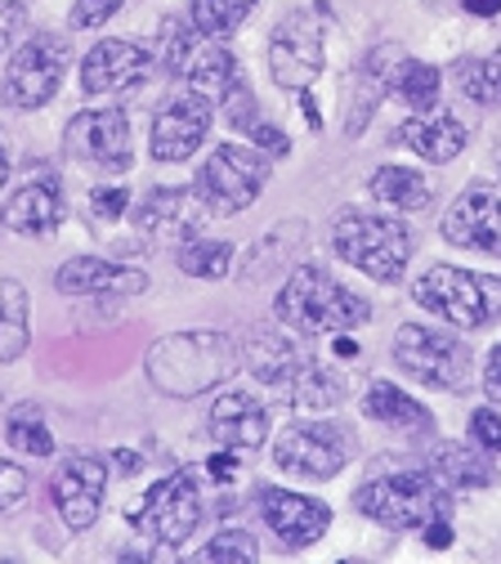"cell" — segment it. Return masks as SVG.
Instances as JSON below:
<instances>
[{"label":"cell","mask_w":501,"mask_h":564,"mask_svg":"<svg viewBox=\"0 0 501 564\" xmlns=\"http://www.w3.org/2000/svg\"><path fill=\"white\" fill-rule=\"evenodd\" d=\"M242 355L225 332H171L149 349V381L171 399H202L238 372Z\"/></svg>","instance_id":"6da1fadb"},{"label":"cell","mask_w":501,"mask_h":564,"mask_svg":"<svg viewBox=\"0 0 501 564\" xmlns=\"http://www.w3.org/2000/svg\"><path fill=\"white\" fill-rule=\"evenodd\" d=\"M273 314L282 327H296L305 336H318V332H340V327H363L372 318V305L340 288V282L314 264H301L292 278H286V288L277 292L273 301Z\"/></svg>","instance_id":"7a4b0ae2"},{"label":"cell","mask_w":501,"mask_h":564,"mask_svg":"<svg viewBox=\"0 0 501 564\" xmlns=\"http://www.w3.org/2000/svg\"><path fill=\"white\" fill-rule=\"evenodd\" d=\"M353 507L368 520L403 533V529H421L435 516H448V492L439 484V475L425 470H381L372 479H363L353 488Z\"/></svg>","instance_id":"3957f363"},{"label":"cell","mask_w":501,"mask_h":564,"mask_svg":"<svg viewBox=\"0 0 501 564\" xmlns=\"http://www.w3.org/2000/svg\"><path fill=\"white\" fill-rule=\"evenodd\" d=\"M412 301L453 327H488L501 318V278L435 264L416 278Z\"/></svg>","instance_id":"277c9868"},{"label":"cell","mask_w":501,"mask_h":564,"mask_svg":"<svg viewBox=\"0 0 501 564\" xmlns=\"http://www.w3.org/2000/svg\"><path fill=\"white\" fill-rule=\"evenodd\" d=\"M331 247L345 264H353L358 273H368L377 282H399L412 260V238L403 220L372 216V210H345L331 225Z\"/></svg>","instance_id":"5b68a950"},{"label":"cell","mask_w":501,"mask_h":564,"mask_svg":"<svg viewBox=\"0 0 501 564\" xmlns=\"http://www.w3.org/2000/svg\"><path fill=\"white\" fill-rule=\"evenodd\" d=\"M327 28L331 10L327 6H305L286 14L273 36H269V73L282 90H309L323 77L327 63Z\"/></svg>","instance_id":"8992f818"},{"label":"cell","mask_w":501,"mask_h":564,"mask_svg":"<svg viewBox=\"0 0 501 564\" xmlns=\"http://www.w3.org/2000/svg\"><path fill=\"white\" fill-rule=\"evenodd\" d=\"M162 67L171 77H184L193 90L220 99L233 82H242V67L225 41H215L193 28V19H166L162 28Z\"/></svg>","instance_id":"52a82bcc"},{"label":"cell","mask_w":501,"mask_h":564,"mask_svg":"<svg viewBox=\"0 0 501 564\" xmlns=\"http://www.w3.org/2000/svg\"><path fill=\"white\" fill-rule=\"evenodd\" d=\"M394 364L399 372H407L412 381L429 386V390H466L470 386V349L461 336L439 332V327H421V323H403L394 336Z\"/></svg>","instance_id":"ba28073f"},{"label":"cell","mask_w":501,"mask_h":564,"mask_svg":"<svg viewBox=\"0 0 501 564\" xmlns=\"http://www.w3.org/2000/svg\"><path fill=\"white\" fill-rule=\"evenodd\" d=\"M264 180H269V162L255 149L215 144V153L202 162L193 188L206 197L215 216H238V210H247L264 193Z\"/></svg>","instance_id":"9c48e42d"},{"label":"cell","mask_w":501,"mask_h":564,"mask_svg":"<svg viewBox=\"0 0 501 564\" xmlns=\"http://www.w3.org/2000/svg\"><path fill=\"white\" fill-rule=\"evenodd\" d=\"M126 516H130L134 524L149 529L157 542L179 546V542H188V538L197 533V524H202V492H197V484H193L188 470H175V475L157 479L149 492H143V502H134Z\"/></svg>","instance_id":"30bf717a"},{"label":"cell","mask_w":501,"mask_h":564,"mask_svg":"<svg viewBox=\"0 0 501 564\" xmlns=\"http://www.w3.org/2000/svg\"><path fill=\"white\" fill-rule=\"evenodd\" d=\"M63 63H67V50H63L58 36H50V32L32 36L23 50H14L10 67H6V86H0V95H6L10 108H23V112L45 108V104L58 95Z\"/></svg>","instance_id":"8fae6325"},{"label":"cell","mask_w":501,"mask_h":564,"mask_svg":"<svg viewBox=\"0 0 501 564\" xmlns=\"http://www.w3.org/2000/svg\"><path fill=\"white\" fill-rule=\"evenodd\" d=\"M63 144H67V158H77L86 166H99V171H112L121 175L134 153H130V121L121 108H86L72 117L67 134H63Z\"/></svg>","instance_id":"7c38bea8"},{"label":"cell","mask_w":501,"mask_h":564,"mask_svg":"<svg viewBox=\"0 0 501 564\" xmlns=\"http://www.w3.org/2000/svg\"><path fill=\"white\" fill-rule=\"evenodd\" d=\"M215 216L206 206V197L197 188H153L149 197L139 202L134 210V225L149 242H162V247H184L188 238L202 234V225Z\"/></svg>","instance_id":"4fadbf2b"},{"label":"cell","mask_w":501,"mask_h":564,"mask_svg":"<svg viewBox=\"0 0 501 564\" xmlns=\"http://www.w3.org/2000/svg\"><path fill=\"white\" fill-rule=\"evenodd\" d=\"M273 457L282 470H292L301 479H331V475H340L349 444L336 426H327V421H296V426H286L277 435Z\"/></svg>","instance_id":"5bb4252c"},{"label":"cell","mask_w":501,"mask_h":564,"mask_svg":"<svg viewBox=\"0 0 501 564\" xmlns=\"http://www.w3.org/2000/svg\"><path fill=\"white\" fill-rule=\"evenodd\" d=\"M104 488H108V466L90 453H72L58 462L54 479H50V498L63 516V524L72 533H81L99 520V507H104Z\"/></svg>","instance_id":"9a60e30c"},{"label":"cell","mask_w":501,"mask_h":564,"mask_svg":"<svg viewBox=\"0 0 501 564\" xmlns=\"http://www.w3.org/2000/svg\"><path fill=\"white\" fill-rule=\"evenodd\" d=\"M210 99L202 90H184L175 99L162 104L157 121H153V158L157 162H188L197 149H202V139L210 130Z\"/></svg>","instance_id":"2e32d148"},{"label":"cell","mask_w":501,"mask_h":564,"mask_svg":"<svg viewBox=\"0 0 501 564\" xmlns=\"http://www.w3.org/2000/svg\"><path fill=\"white\" fill-rule=\"evenodd\" d=\"M149 67H153V58L143 45H134L126 36H108L86 54L81 86H86V95H126L149 77Z\"/></svg>","instance_id":"e0dca14e"},{"label":"cell","mask_w":501,"mask_h":564,"mask_svg":"<svg viewBox=\"0 0 501 564\" xmlns=\"http://www.w3.org/2000/svg\"><path fill=\"white\" fill-rule=\"evenodd\" d=\"M255 502H260V516L264 524L286 542V546H314L327 524H331V511L305 492H286V488H255Z\"/></svg>","instance_id":"ac0fdd59"},{"label":"cell","mask_w":501,"mask_h":564,"mask_svg":"<svg viewBox=\"0 0 501 564\" xmlns=\"http://www.w3.org/2000/svg\"><path fill=\"white\" fill-rule=\"evenodd\" d=\"M206 431L220 448L255 453L269 440V408L260 399H251L247 390H229V394L215 399V408L206 416Z\"/></svg>","instance_id":"d6986e66"},{"label":"cell","mask_w":501,"mask_h":564,"mask_svg":"<svg viewBox=\"0 0 501 564\" xmlns=\"http://www.w3.org/2000/svg\"><path fill=\"white\" fill-rule=\"evenodd\" d=\"M444 238L453 247H466V251L501 256V197H492L488 188L461 193L444 216Z\"/></svg>","instance_id":"ffe728a7"},{"label":"cell","mask_w":501,"mask_h":564,"mask_svg":"<svg viewBox=\"0 0 501 564\" xmlns=\"http://www.w3.org/2000/svg\"><path fill=\"white\" fill-rule=\"evenodd\" d=\"M54 282L63 296H139V292H149V273L130 269V264H112L104 256L67 260Z\"/></svg>","instance_id":"44dd1931"},{"label":"cell","mask_w":501,"mask_h":564,"mask_svg":"<svg viewBox=\"0 0 501 564\" xmlns=\"http://www.w3.org/2000/svg\"><path fill=\"white\" fill-rule=\"evenodd\" d=\"M0 220H6V229L23 234V238H45V234H54L58 220H63V188H58V180H54L50 171L23 180V184L10 193L6 210H0Z\"/></svg>","instance_id":"7402d4cb"},{"label":"cell","mask_w":501,"mask_h":564,"mask_svg":"<svg viewBox=\"0 0 501 564\" xmlns=\"http://www.w3.org/2000/svg\"><path fill=\"white\" fill-rule=\"evenodd\" d=\"M394 139L403 149H412L416 158L444 166L466 149V126L453 112H416L394 130Z\"/></svg>","instance_id":"603a6c76"},{"label":"cell","mask_w":501,"mask_h":564,"mask_svg":"<svg viewBox=\"0 0 501 564\" xmlns=\"http://www.w3.org/2000/svg\"><path fill=\"white\" fill-rule=\"evenodd\" d=\"M242 364H247L260 381H269V386H292L296 372H301L309 359L301 355L292 340H286V332L260 327V332H251L247 345H242Z\"/></svg>","instance_id":"cb8c5ba5"},{"label":"cell","mask_w":501,"mask_h":564,"mask_svg":"<svg viewBox=\"0 0 501 564\" xmlns=\"http://www.w3.org/2000/svg\"><path fill=\"white\" fill-rule=\"evenodd\" d=\"M363 412L372 421H381V426L390 431H412V435H435V416H429V408H421L412 394H403L399 386L390 381H377L363 399Z\"/></svg>","instance_id":"d4e9b609"},{"label":"cell","mask_w":501,"mask_h":564,"mask_svg":"<svg viewBox=\"0 0 501 564\" xmlns=\"http://www.w3.org/2000/svg\"><path fill=\"white\" fill-rule=\"evenodd\" d=\"M429 466H435V475L448 488H488V484H497L492 457H483L479 448L453 444V440H439L435 448H429Z\"/></svg>","instance_id":"484cf974"},{"label":"cell","mask_w":501,"mask_h":564,"mask_svg":"<svg viewBox=\"0 0 501 564\" xmlns=\"http://www.w3.org/2000/svg\"><path fill=\"white\" fill-rule=\"evenodd\" d=\"M28 288L19 278H0V364H19L32 345V327H28Z\"/></svg>","instance_id":"4316f807"},{"label":"cell","mask_w":501,"mask_h":564,"mask_svg":"<svg viewBox=\"0 0 501 564\" xmlns=\"http://www.w3.org/2000/svg\"><path fill=\"white\" fill-rule=\"evenodd\" d=\"M399 58H403V50H399L394 41L377 45V50L363 58V73H358V86H363V99L353 104V117H349V134H358V130H363V126L372 121V108L381 104V95H390Z\"/></svg>","instance_id":"83f0119b"},{"label":"cell","mask_w":501,"mask_h":564,"mask_svg":"<svg viewBox=\"0 0 501 564\" xmlns=\"http://www.w3.org/2000/svg\"><path fill=\"white\" fill-rule=\"evenodd\" d=\"M372 197L394 206V210H421V206H429V197H435V184L412 166H381L372 175Z\"/></svg>","instance_id":"f1b7e54d"},{"label":"cell","mask_w":501,"mask_h":564,"mask_svg":"<svg viewBox=\"0 0 501 564\" xmlns=\"http://www.w3.org/2000/svg\"><path fill=\"white\" fill-rule=\"evenodd\" d=\"M439 73L429 63H416V58H399L394 67V95L412 108V112H439Z\"/></svg>","instance_id":"f546056e"},{"label":"cell","mask_w":501,"mask_h":564,"mask_svg":"<svg viewBox=\"0 0 501 564\" xmlns=\"http://www.w3.org/2000/svg\"><path fill=\"white\" fill-rule=\"evenodd\" d=\"M286 390H292V408H296V412H331V408L345 399L340 377L327 372V368H318V364H305Z\"/></svg>","instance_id":"4dcf8cb0"},{"label":"cell","mask_w":501,"mask_h":564,"mask_svg":"<svg viewBox=\"0 0 501 564\" xmlns=\"http://www.w3.org/2000/svg\"><path fill=\"white\" fill-rule=\"evenodd\" d=\"M255 6H260V0H193L188 19H193L197 32L225 41V36H233V32L255 14Z\"/></svg>","instance_id":"1f68e13d"},{"label":"cell","mask_w":501,"mask_h":564,"mask_svg":"<svg viewBox=\"0 0 501 564\" xmlns=\"http://www.w3.org/2000/svg\"><path fill=\"white\" fill-rule=\"evenodd\" d=\"M179 269L188 278H202V282H215V278H225L233 269V247L229 242H215V238H188L179 247Z\"/></svg>","instance_id":"d6a6232c"},{"label":"cell","mask_w":501,"mask_h":564,"mask_svg":"<svg viewBox=\"0 0 501 564\" xmlns=\"http://www.w3.org/2000/svg\"><path fill=\"white\" fill-rule=\"evenodd\" d=\"M457 86L466 99H475L483 108H501V50L488 58H466L457 67Z\"/></svg>","instance_id":"836d02e7"},{"label":"cell","mask_w":501,"mask_h":564,"mask_svg":"<svg viewBox=\"0 0 501 564\" xmlns=\"http://www.w3.org/2000/svg\"><path fill=\"white\" fill-rule=\"evenodd\" d=\"M6 444L19 448V453H28V457H50V453H54V435H50V426L41 421L36 408L10 412V421H6Z\"/></svg>","instance_id":"e575fe53"},{"label":"cell","mask_w":501,"mask_h":564,"mask_svg":"<svg viewBox=\"0 0 501 564\" xmlns=\"http://www.w3.org/2000/svg\"><path fill=\"white\" fill-rule=\"evenodd\" d=\"M260 555V546H255V538L251 533H242V529H225V533H215L210 538V546H202L197 551V560H233V564H251Z\"/></svg>","instance_id":"d590c367"},{"label":"cell","mask_w":501,"mask_h":564,"mask_svg":"<svg viewBox=\"0 0 501 564\" xmlns=\"http://www.w3.org/2000/svg\"><path fill=\"white\" fill-rule=\"evenodd\" d=\"M220 112H225V121H229L233 130H255V126H260V104H255V95H251L247 82H233V86L220 95Z\"/></svg>","instance_id":"8d00e7d4"},{"label":"cell","mask_w":501,"mask_h":564,"mask_svg":"<svg viewBox=\"0 0 501 564\" xmlns=\"http://www.w3.org/2000/svg\"><path fill=\"white\" fill-rule=\"evenodd\" d=\"M32 492V479L19 462H0V511H19Z\"/></svg>","instance_id":"74e56055"},{"label":"cell","mask_w":501,"mask_h":564,"mask_svg":"<svg viewBox=\"0 0 501 564\" xmlns=\"http://www.w3.org/2000/svg\"><path fill=\"white\" fill-rule=\"evenodd\" d=\"M126 206H130V188H121V184H99L90 193V210L99 220H121Z\"/></svg>","instance_id":"f35d334b"},{"label":"cell","mask_w":501,"mask_h":564,"mask_svg":"<svg viewBox=\"0 0 501 564\" xmlns=\"http://www.w3.org/2000/svg\"><path fill=\"white\" fill-rule=\"evenodd\" d=\"M126 0H77L72 6V28H104Z\"/></svg>","instance_id":"ab89813d"},{"label":"cell","mask_w":501,"mask_h":564,"mask_svg":"<svg viewBox=\"0 0 501 564\" xmlns=\"http://www.w3.org/2000/svg\"><path fill=\"white\" fill-rule=\"evenodd\" d=\"M470 435H475L479 448L501 453V412H492V408H475V416H470Z\"/></svg>","instance_id":"60d3db41"},{"label":"cell","mask_w":501,"mask_h":564,"mask_svg":"<svg viewBox=\"0 0 501 564\" xmlns=\"http://www.w3.org/2000/svg\"><path fill=\"white\" fill-rule=\"evenodd\" d=\"M251 144H255V149H264L269 158H286V153H292V144H286V134H282L277 126H264V121L251 130Z\"/></svg>","instance_id":"b9f144b4"},{"label":"cell","mask_w":501,"mask_h":564,"mask_svg":"<svg viewBox=\"0 0 501 564\" xmlns=\"http://www.w3.org/2000/svg\"><path fill=\"white\" fill-rule=\"evenodd\" d=\"M421 538H425L429 551H448V546H453V524H448V516H435L429 524H421Z\"/></svg>","instance_id":"7bdbcfd3"},{"label":"cell","mask_w":501,"mask_h":564,"mask_svg":"<svg viewBox=\"0 0 501 564\" xmlns=\"http://www.w3.org/2000/svg\"><path fill=\"white\" fill-rule=\"evenodd\" d=\"M206 470H210V479H220V484H229V479L238 475V457H233V448H225V453H215V457L206 462Z\"/></svg>","instance_id":"ee69618b"},{"label":"cell","mask_w":501,"mask_h":564,"mask_svg":"<svg viewBox=\"0 0 501 564\" xmlns=\"http://www.w3.org/2000/svg\"><path fill=\"white\" fill-rule=\"evenodd\" d=\"M483 390H488V399H501V345L488 355V364H483Z\"/></svg>","instance_id":"f6af8a7d"},{"label":"cell","mask_w":501,"mask_h":564,"mask_svg":"<svg viewBox=\"0 0 501 564\" xmlns=\"http://www.w3.org/2000/svg\"><path fill=\"white\" fill-rule=\"evenodd\" d=\"M32 0H0V23H23Z\"/></svg>","instance_id":"bcb514c9"},{"label":"cell","mask_w":501,"mask_h":564,"mask_svg":"<svg viewBox=\"0 0 501 564\" xmlns=\"http://www.w3.org/2000/svg\"><path fill=\"white\" fill-rule=\"evenodd\" d=\"M461 10L475 19H492V14H501V0H461Z\"/></svg>","instance_id":"7dc6e473"},{"label":"cell","mask_w":501,"mask_h":564,"mask_svg":"<svg viewBox=\"0 0 501 564\" xmlns=\"http://www.w3.org/2000/svg\"><path fill=\"white\" fill-rule=\"evenodd\" d=\"M112 466H121V475H134V470H139L143 462H139L134 453H126V448H117V453H112Z\"/></svg>","instance_id":"c3c4849f"},{"label":"cell","mask_w":501,"mask_h":564,"mask_svg":"<svg viewBox=\"0 0 501 564\" xmlns=\"http://www.w3.org/2000/svg\"><path fill=\"white\" fill-rule=\"evenodd\" d=\"M336 355H340V359H353V355H358V345H353L349 336H340V340H336Z\"/></svg>","instance_id":"681fc988"},{"label":"cell","mask_w":501,"mask_h":564,"mask_svg":"<svg viewBox=\"0 0 501 564\" xmlns=\"http://www.w3.org/2000/svg\"><path fill=\"white\" fill-rule=\"evenodd\" d=\"M10 184V158H6V149H0V188Z\"/></svg>","instance_id":"f907efd6"},{"label":"cell","mask_w":501,"mask_h":564,"mask_svg":"<svg viewBox=\"0 0 501 564\" xmlns=\"http://www.w3.org/2000/svg\"><path fill=\"white\" fill-rule=\"evenodd\" d=\"M10 50V36H6V28H0V54H6Z\"/></svg>","instance_id":"816d5d0a"}]
</instances>
